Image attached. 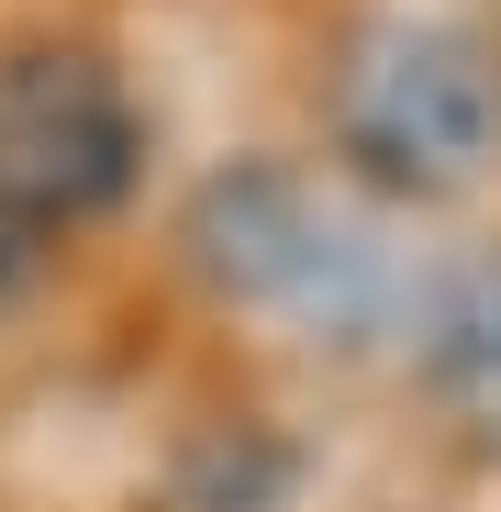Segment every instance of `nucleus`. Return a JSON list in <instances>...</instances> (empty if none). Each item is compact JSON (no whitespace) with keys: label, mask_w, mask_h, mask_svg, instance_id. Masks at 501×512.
Masks as SVG:
<instances>
[{"label":"nucleus","mask_w":501,"mask_h":512,"mask_svg":"<svg viewBox=\"0 0 501 512\" xmlns=\"http://www.w3.org/2000/svg\"><path fill=\"white\" fill-rule=\"evenodd\" d=\"M190 268L223 301L290 312L301 334H357L390 312V256L357 212H334L301 167H223V179L190 201Z\"/></svg>","instance_id":"nucleus-2"},{"label":"nucleus","mask_w":501,"mask_h":512,"mask_svg":"<svg viewBox=\"0 0 501 512\" xmlns=\"http://www.w3.org/2000/svg\"><path fill=\"white\" fill-rule=\"evenodd\" d=\"M179 512H290V446H268L257 423H234V435L190 446Z\"/></svg>","instance_id":"nucleus-5"},{"label":"nucleus","mask_w":501,"mask_h":512,"mask_svg":"<svg viewBox=\"0 0 501 512\" xmlns=\"http://www.w3.org/2000/svg\"><path fill=\"white\" fill-rule=\"evenodd\" d=\"M134 167H145V123L90 45L0 56V234L90 223L134 190Z\"/></svg>","instance_id":"nucleus-3"},{"label":"nucleus","mask_w":501,"mask_h":512,"mask_svg":"<svg viewBox=\"0 0 501 512\" xmlns=\"http://www.w3.org/2000/svg\"><path fill=\"white\" fill-rule=\"evenodd\" d=\"M412 357H424V390L468 435H501V245L446 268L412 301Z\"/></svg>","instance_id":"nucleus-4"},{"label":"nucleus","mask_w":501,"mask_h":512,"mask_svg":"<svg viewBox=\"0 0 501 512\" xmlns=\"http://www.w3.org/2000/svg\"><path fill=\"white\" fill-rule=\"evenodd\" d=\"M334 156L390 201H457L501 156V67L468 23L435 12H379L334 56Z\"/></svg>","instance_id":"nucleus-1"}]
</instances>
